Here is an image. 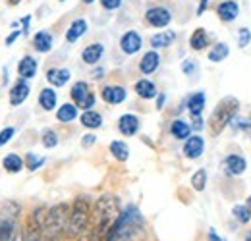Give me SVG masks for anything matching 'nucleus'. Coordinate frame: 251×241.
Returning a JSON list of instances; mask_svg holds the SVG:
<instances>
[{
    "label": "nucleus",
    "instance_id": "obj_44",
    "mask_svg": "<svg viewBox=\"0 0 251 241\" xmlns=\"http://www.w3.org/2000/svg\"><path fill=\"white\" fill-rule=\"evenodd\" d=\"M207 241H224V240L220 238L217 228H209V230H207Z\"/></svg>",
    "mask_w": 251,
    "mask_h": 241
},
{
    "label": "nucleus",
    "instance_id": "obj_1",
    "mask_svg": "<svg viewBox=\"0 0 251 241\" xmlns=\"http://www.w3.org/2000/svg\"><path fill=\"white\" fill-rule=\"evenodd\" d=\"M147 236V220L135 205L124 207L110 226L104 241H141Z\"/></svg>",
    "mask_w": 251,
    "mask_h": 241
},
{
    "label": "nucleus",
    "instance_id": "obj_41",
    "mask_svg": "<svg viewBox=\"0 0 251 241\" xmlns=\"http://www.w3.org/2000/svg\"><path fill=\"white\" fill-rule=\"evenodd\" d=\"M100 6L108 12H112V10H118L122 6V0H100Z\"/></svg>",
    "mask_w": 251,
    "mask_h": 241
},
{
    "label": "nucleus",
    "instance_id": "obj_43",
    "mask_svg": "<svg viewBox=\"0 0 251 241\" xmlns=\"http://www.w3.org/2000/svg\"><path fill=\"white\" fill-rule=\"evenodd\" d=\"M95 143H97V135H95V133H87V135H83V139H81V147H83V149L93 147Z\"/></svg>",
    "mask_w": 251,
    "mask_h": 241
},
{
    "label": "nucleus",
    "instance_id": "obj_29",
    "mask_svg": "<svg viewBox=\"0 0 251 241\" xmlns=\"http://www.w3.org/2000/svg\"><path fill=\"white\" fill-rule=\"evenodd\" d=\"M77 118H79V112H77V106L74 102H64L62 106H58V110H56V120L60 123H72Z\"/></svg>",
    "mask_w": 251,
    "mask_h": 241
},
{
    "label": "nucleus",
    "instance_id": "obj_45",
    "mask_svg": "<svg viewBox=\"0 0 251 241\" xmlns=\"http://www.w3.org/2000/svg\"><path fill=\"white\" fill-rule=\"evenodd\" d=\"M20 35H22L20 31H14L12 35H8V37H6V41H4V45H6V47H12V45L16 43V39H18Z\"/></svg>",
    "mask_w": 251,
    "mask_h": 241
},
{
    "label": "nucleus",
    "instance_id": "obj_2",
    "mask_svg": "<svg viewBox=\"0 0 251 241\" xmlns=\"http://www.w3.org/2000/svg\"><path fill=\"white\" fill-rule=\"evenodd\" d=\"M120 211H122V201L118 195L114 193L99 195V199L93 203V212H91V226H89L91 241H104Z\"/></svg>",
    "mask_w": 251,
    "mask_h": 241
},
{
    "label": "nucleus",
    "instance_id": "obj_5",
    "mask_svg": "<svg viewBox=\"0 0 251 241\" xmlns=\"http://www.w3.org/2000/svg\"><path fill=\"white\" fill-rule=\"evenodd\" d=\"M238 110H240V100L236 96H224L219 104L213 108L209 123H207L209 129H211V135H215V137L220 135L228 127L232 118L238 114Z\"/></svg>",
    "mask_w": 251,
    "mask_h": 241
},
{
    "label": "nucleus",
    "instance_id": "obj_35",
    "mask_svg": "<svg viewBox=\"0 0 251 241\" xmlns=\"http://www.w3.org/2000/svg\"><path fill=\"white\" fill-rule=\"evenodd\" d=\"M24 160H25V168H27V170H31V172L39 170V168H41V166L47 162V158H43V156H37L35 152H27Z\"/></svg>",
    "mask_w": 251,
    "mask_h": 241
},
{
    "label": "nucleus",
    "instance_id": "obj_26",
    "mask_svg": "<svg viewBox=\"0 0 251 241\" xmlns=\"http://www.w3.org/2000/svg\"><path fill=\"white\" fill-rule=\"evenodd\" d=\"M170 135L176 139V141H186L189 135L193 133L191 131V125H189L186 120H182V118H176V120H172L170 123Z\"/></svg>",
    "mask_w": 251,
    "mask_h": 241
},
{
    "label": "nucleus",
    "instance_id": "obj_49",
    "mask_svg": "<svg viewBox=\"0 0 251 241\" xmlns=\"http://www.w3.org/2000/svg\"><path fill=\"white\" fill-rule=\"evenodd\" d=\"M29 22H31V16H24V20H22V24H24V33L29 31Z\"/></svg>",
    "mask_w": 251,
    "mask_h": 241
},
{
    "label": "nucleus",
    "instance_id": "obj_36",
    "mask_svg": "<svg viewBox=\"0 0 251 241\" xmlns=\"http://www.w3.org/2000/svg\"><path fill=\"white\" fill-rule=\"evenodd\" d=\"M41 141H43V147L45 149H54L58 145V133L54 129H45Z\"/></svg>",
    "mask_w": 251,
    "mask_h": 241
},
{
    "label": "nucleus",
    "instance_id": "obj_20",
    "mask_svg": "<svg viewBox=\"0 0 251 241\" xmlns=\"http://www.w3.org/2000/svg\"><path fill=\"white\" fill-rule=\"evenodd\" d=\"M52 47H54V37H52V33H49V31H37V33L33 35V48H35L37 52L47 54V52L52 50Z\"/></svg>",
    "mask_w": 251,
    "mask_h": 241
},
{
    "label": "nucleus",
    "instance_id": "obj_13",
    "mask_svg": "<svg viewBox=\"0 0 251 241\" xmlns=\"http://www.w3.org/2000/svg\"><path fill=\"white\" fill-rule=\"evenodd\" d=\"M141 127V120L137 114H131V112H126L118 118V131L124 135V137H133Z\"/></svg>",
    "mask_w": 251,
    "mask_h": 241
},
{
    "label": "nucleus",
    "instance_id": "obj_31",
    "mask_svg": "<svg viewBox=\"0 0 251 241\" xmlns=\"http://www.w3.org/2000/svg\"><path fill=\"white\" fill-rule=\"evenodd\" d=\"M79 121L87 129H99L102 125V116L97 110H83V114L79 116Z\"/></svg>",
    "mask_w": 251,
    "mask_h": 241
},
{
    "label": "nucleus",
    "instance_id": "obj_25",
    "mask_svg": "<svg viewBox=\"0 0 251 241\" xmlns=\"http://www.w3.org/2000/svg\"><path fill=\"white\" fill-rule=\"evenodd\" d=\"M58 104V95L52 87H45L39 93V106L45 110V112H52Z\"/></svg>",
    "mask_w": 251,
    "mask_h": 241
},
{
    "label": "nucleus",
    "instance_id": "obj_15",
    "mask_svg": "<svg viewBox=\"0 0 251 241\" xmlns=\"http://www.w3.org/2000/svg\"><path fill=\"white\" fill-rule=\"evenodd\" d=\"M217 16H219L220 22L224 24H230L234 22L238 16H240V6L236 0H224L217 6Z\"/></svg>",
    "mask_w": 251,
    "mask_h": 241
},
{
    "label": "nucleus",
    "instance_id": "obj_21",
    "mask_svg": "<svg viewBox=\"0 0 251 241\" xmlns=\"http://www.w3.org/2000/svg\"><path fill=\"white\" fill-rule=\"evenodd\" d=\"M72 79V72L68 68H50L47 72V81L52 85V87H64L68 85V81Z\"/></svg>",
    "mask_w": 251,
    "mask_h": 241
},
{
    "label": "nucleus",
    "instance_id": "obj_53",
    "mask_svg": "<svg viewBox=\"0 0 251 241\" xmlns=\"http://www.w3.org/2000/svg\"><path fill=\"white\" fill-rule=\"evenodd\" d=\"M12 241H24V234H20V232H18V236H16Z\"/></svg>",
    "mask_w": 251,
    "mask_h": 241
},
{
    "label": "nucleus",
    "instance_id": "obj_18",
    "mask_svg": "<svg viewBox=\"0 0 251 241\" xmlns=\"http://www.w3.org/2000/svg\"><path fill=\"white\" fill-rule=\"evenodd\" d=\"M102 56H104V45L102 43H91L81 50V62L87 66L99 64Z\"/></svg>",
    "mask_w": 251,
    "mask_h": 241
},
{
    "label": "nucleus",
    "instance_id": "obj_9",
    "mask_svg": "<svg viewBox=\"0 0 251 241\" xmlns=\"http://www.w3.org/2000/svg\"><path fill=\"white\" fill-rule=\"evenodd\" d=\"M145 22L155 29H166V25L172 22V12L166 6H151L145 12Z\"/></svg>",
    "mask_w": 251,
    "mask_h": 241
},
{
    "label": "nucleus",
    "instance_id": "obj_47",
    "mask_svg": "<svg viewBox=\"0 0 251 241\" xmlns=\"http://www.w3.org/2000/svg\"><path fill=\"white\" fill-rule=\"evenodd\" d=\"M207 4H209V0H199V6H197V16H203V14H205Z\"/></svg>",
    "mask_w": 251,
    "mask_h": 241
},
{
    "label": "nucleus",
    "instance_id": "obj_57",
    "mask_svg": "<svg viewBox=\"0 0 251 241\" xmlns=\"http://www.w3.org/2000/svg\"><path fill=\"white\" fill-rule=\"evenodd\" d=\"M60 2H64V0H60Z\"/></svg>",
    "mask_w": 251,
    "mask_h": 241
},
{
    "label": "nucleus",
    "instance_id": "obj_55",
    "mask_svg": "<svg viewBox=\"0 0 251 241\" xmlns=\"http://www.w3.org/2000/svg\"><path fill=\"white\" fill-rule=\"evenodd\" d=\"M246 205H248V209H250V211H251V195H250V197H248V201H246Z\"/></svg>",
    "mask_w": 251,
    "mask_h": 241
},
{
    "label": "nucleus",
    "instance_id": "obj_12",
    "mask_svg": "<svg viewBox=\"0 0 251 241\" xmlns=\"http://www.w3.org/2000/svg\"><path fill=\"white\" fill-rule=\"evenodd\" d=\"M100 98L110 104V106H116V104H122L126 98H127V91L124 85H104L100 89Z\"/></svg>",
    "mask_w": 251,
    "mask_h": 241
},
{
    "label": "nucleus",
    "instance_id": "obj_11",
    "mask_svg": "<svg viewBox=\"0 0 251 241\" xmlns=\"http://www.w3.org/2000/svg\"><path fill=\"white\" fill-rule=\"evenodd\" d=\"M184 156L189 160H197L203 156L205 152V139L201 135H189L188 139L184 141V147H182Z\"/></svg>",
    "mask_w": 251,
    "mask_h": 241
},
{
    "label": "nucleus",
    "instance_id": "obj_16",
    "mask_svg": "<svg viewBox=\"0 0 251 241\" xmlns=\"http://www.w3.org/2000/svg\"><path fill=\"white\" fill-rule=\"evenodd\" d=\"M211 43H213V39H211L209 31L203 29V27H197L191 33V37H189V48L195 50V52H201V50L209 48Z\"/></svg>",
    "mask_w": 251,
    "mask_h": 241
},
{
    "label": "nucleus",
    "instance_id": "obj_3",
    "mask_svg": "<svg viewBox=\"0 0 251 241\" xmlns=\"http://www.w3.org/2000/svg\"><path fill=\"white\" fill-rule=\"evenodd\" d=\"M91 212H93V201L89 195H77L74 203L70 205V216H68V230L66 240L74 241L81 234L89 232L91 226Z\"/></svg>",
    "mask_w": 251,
    "mask_h": 241
},
{
    "label": "nucleus",
    "instance_id": "obj_24",
    "mask_svg": "<svg viewBox=\"0 0 251 241\" xmlns=\"http://www.w3.org/2000/svg\"><path fill=\"white\" fill-rule=\"evenodd\" d=\"M87 29H89L87 20H83V18L74 20V22L70 24L68 31H66V41H68V43H77V41L87 33Z\"/></svg>",
    "mask_w": 251,
    "mask_h": 241
},
{
    "label": "nucleus",
    "instance_id": "obj_33",
    "mask_svg": "<svg viewBox=\"0 0 251 241\" xmlns=\"http://www.w3.org/2000/svg\"><path fill=\"white\" fill-rule=\"evenodd\" d=\"M232 218L240 224V226H248L251 222V211L248 209L246 203H238L232 207Z\"/></svg>",
    "mask_w": 251,
    "mask_h": 241
},
{
    "label": "nucleus",
    "instance_id": "obj_4",
    "mask_svg": "<svg viewBox=\"0 0 251 241\" xmlns=\"http://www.w3.org/2000/svg\"><path fill=\"white\" fill-rule=\"evenodd\" d=\"M68 216H70L68 203H58L47 209L45 226H43V241H68L66 240Z\"/></svg>",
    "mask_w": 251,
    "mask_h": 241
},
{
    "label": "nucleus",
    "instance_id": "obj_7",
    "mask_svg": "<svg viewBox=\"0 0 251 241\" xmlns=\"http://www.w3.org/2000/svg\"><path fill=\"white\" fill-rule=\"evenodd\" d=\"M70 96H72V102L81 110H93L95 102H97V95L89 87L87 81H75L70 89Z\"/></svg>",
    "mask_w": 251,
    "mask_h": 241
},
{
    "label": "nucleus",
    "instance_id": "obj_39",
    "mask_svg": "<svg viewBox=\"0 0 251 241\" xmlns=\"http://www.w3.org/2000/svg\"><path fill=\"white\" fill-rule=\"evenodd\" d=\"M14 135H16V127H12V125L4 127V129L0 131V147L8 145V143L12 141V137H14Z\"/></svg>",
    "mask_w": 251,
    "mask_h": 241
},
{
    "label": "nucleus",
    "instance_id": "obj_50",
    "mask_svg": "<svg viewBox=\"0 0 251 241\" xmlns=\"http://www.w3.org/2000/svg\"><path fill=\"white\" fill-rule=\"evenodd\" d=\"M74 241H91V238H89V232H85V234H81L79 238H75Z\"/></svg>",
    "mask_w": 251,
    "mask_h": 241
},
{
    "label": "nucleus",
    "instance_id": "obj_17",
    "mask_svg": "<svg viewBox=\"0 0 251 241\" xmlns=\"http://www.w3.org/2000/svg\"><path fill=\"white\" fill-rule=\"evenodd\" d=\"M160 66V54L157 50H147L139 60V72L143 75H153Z\"/></svg>",
    "mask_w": 251,
    "mask_h": 241
},
{
    "label": "nucleus",
    "instance_id": "obj_27",
    "mask_svg": "<svg viewBox=\"0 0 251 241\" xmlns=\"http://www.w3.org/2000/svg\"><path fill=\"white\" fill-rule=\"evenodd\" d=\"M174 41H176V31L166 29V31H160V33H155L149 43H151L153 50H158V48H168Z\"/></svg>",
    "mask_w": 251,
    "mask_h": 241
},
{
    "label": "nucleus",
    "instance_id": "obj_40",
    "mask_svg": "<svg viewBox=\"0 0 251 241\" xmlns=\"http://www.w3.org/2000/svg\"><path fill=\"white\" fill-rule=\"evenodd\" d=\"M197 68H199V66H197V62L191 60V58L182 62V72H184V75H188V77H191V75L197 72Z\"/></svg>",
    "mask_w": 251,
    "mask_h": 241
},
{
    "label": "nucleus",
    "instance_id": "obj_56",
    "mask_svg": "<svg viewBox=\"0 0 251 241\" xmlns=\"http://www.w3.org/2000/svg\"><path fill=\"white\" fill-rule=\"evenodd\" d=\"M81 2H85V4H93L95 0H81Z\"/></svg>",
    "mask_w": 251,
    "mask_h": 241
},
{
    "label": "nucleus",
    "instance_id": "obj_22",
    "mask_svg": "<svg viewBox=\"0 0 251 241\" xmlns=\"http://www.w3.org/2000/svg\"><path fill=\"white\" fill-rule=\"evenodd\" d=\"M205 104H207V96L203 91H195L191 93L186 100V108L189 110L191 116H201L203 110H205Z\"/></svg>",
    "mask_w": 251,
    "mask_h": 241
},
{
    "label": "nucleus",
    "instance_id": "obj_23",
    "mask_svg": "<svg viewBox=\"0 0 251 241\" xmlns=\"http://www.w3.org/2000/svg\"><path fill=\"white\" fill-rule=\"evenodd\" d=\"M37 70H39V62L35 56H24L22 60L18 62V75L22 79H33L37 75Z\"/></svg>",
    "mask_w": 251,
    "mask_h": 241
},
{
    "label": "nucleus",
    "instance_id": "obj_28",
    "mask_svg": "<svg viewBox=\"0 0 251 241\" xmlns=\"http://www.w3.org/2000/svg\"><path fill=\"white\" fill-rule=\"evenodd\" d=\"M2 168H4L8 174H18V172H22V170L25 168V160H24L20 154L12 152V154H6V156L2 158Z\"/></svg>",
    "mask_w": 251,
    "mask_h": 241
},
{
    "label": "nucleus",
    "instance_id": "obj_52",
    "mask_svg": "<svg viewBox=\"0 0 251 241\" xmlns=\"http://www.w3.org/2000/svg\"><path fill=\"white\" fill-rule=\"evenodd\" d=\"M244 241H251V230H246V232H244Z\"/></svg>",
    "mask_w": 251,
    "mask_h": 241
},
{
    "label": "nucleus",
    "instance_id": "obj_14",
    "mask_svg": "<svg viewBox=\"0 0 251 241\" xmlns=\"http://www.w3.org/2000/svg\"><path fill=\"white\" fill-rule=\"evenodd\" d=\"M29 93H31V87H29V83L25 81V79H18L14 85H12V89H10V104L12 106H20V104H24L25 100H27V96H29Z\"/></svg>",
    "mask_w": 251,
    "mask_h": 241
},
{
    "label": "nucleus",
    "instance_id": "obj_38",
    "mask_svg": "<svg viewBox=\"0 0 251 241\" xmlns=\"http://www.w3.org/2000/svg\"><path fill=\"white\" fill-rule=\"evenodd\" d=\"M251 43V31L248 27H240L238 29V47L240 48H246Z\"/></svg>",
    "mask_w": 251,
    "mask_h": 241
},
{
    "label": "nucleus",
    "instance_id": "obj_6",
    "mask_svg": "<svg viewBox=\"0 0 251 241\" xmlns=\"http://www.w3.org/2000/svg\"><path fill=\"white\" fill-rule=\"evenodd\" d=\"M45 207H35L27 216L25 228H24V241H43V226H45Z\"/></svg>",
    "mask_w": 251,
    "mask_h": 241
},
{
    "label": "nucleus",
    "instance_id": "obj_34",
    "mask_svg": "<svg viewBox=\"0 0 251 241\" xmlns=\"http://www.w3.org/2000/svg\"><path fill=\"white\" fill-rule=\"evenodd\" d=\"M207 183H209V174H207L205 168H199L197 172H193V176H191V187L197 193H203L207 189Z\"/></svg>",
    "mask_w": 251,
    "mask_h": 241
},
{
    "label": "nucleus",
    "instance_id": "obj_51",
    "mask_svg": "<svg viewBox=\"0 0 251 241\" xmlns=\"http://www.w3.org/2000/svg\"><path fill=\"white\" fill-rule=\"evenodd\" d=\"M244 133L251 139V116H250V123H248V127H246V131H244Z\"/></svg>",
    "mask_w": 251,
    "mask_h": 241
},
{
    "label": "nucleus",
    "instance_id": "obj_19",
    "mask_svg": "<svg viewBox=\"0 0 251 241\" xmlns=\"http://www.w3.org/2000/svg\"><path fill=\"white\" fill-rule=\"evenodd\" d=\"M133 91H135V95H137L139 98H143V100L157 98V95H158L157 85H155L151 79H147V77L137 79V81H135V85H133Z\"/></svg>",
    "mask_w": 251,
    "mask_h": 241
},
{
    "label": "nucleus",
    "instance_id": "obj_54",
    "mask_svg": "<svg viewBox=\"0 0 251 241\" xmlns=\"http://www.w3.org/2000/svg\"><path fill=\"white\" fill-rule=\"evenodd\" d=\"M22 0H8V4H12V6H16V4H20Z\"/></svg>",
    "mask_w": 251,
    "mask_h": 241
},
{
    "label": "nucleus",
    "instance_id": "obj_32",
    "mask_svg": "<svg viewBox=\"0 0 251 241\" xmlns=\"http://www.w3.org/2000/svg\"><path fill=\"white\" fill-rule=\"evenodd\" d=\"M108 149H110V154L114 156V160H118V162H127V158H129V147L126 145L124 141L114 139V141L108 145Z\"/></svg>",
    "mask_w": 251,
    "mask_h": 241
},
{
    "label": "nucleus",
    "instance_id": "obj_48",
    "mask_svg": "<svg viewBox=\"0 0 251 241\" xmlns=\"http://www.w3.org/2000/svg\"><path fill=\"white\" fill-rule=\"evenodd\" d=\"M91 75H93V79H102L104 77V68H95Z\"/></svg>",
    "mask_w": 251,
    "mask_h": 241
},
{
    "label": "nucleus",
    "instance_id": "obj_58",
    "mask_svg": "<svg viewBox=\"0 0 251 241\" xmlns=\"http://www.w3.org/2000/svg\"><path fill=\"white\" fill-rule=\"evenodd\" d=\"M224 241H226V240H224Z\"/></svg>",
    "mask_w": 251,
    "mask_h": 241
},
{
    "label": "nucleus",
    "instance_id": "obj_37",
    "mask_svg": "<svg viewBox=\"0 0 251 241\" xmlns=\"http://www.w3.org/2000/svg\"><path fill=\"white\" fill-rule=\"evenodd\" d=\"M248 123H250V116H240V114H236V116L232 118V121L228 123V127H230L234 133H240V131H246Z\"/></svg>",
    "mask_w": 251,
    "mask_h": 241
},
{
    "label": "nucleus",
    "instance_id": "obj_10",
    "mask_svg": "<svg viewBox=\"0 0 251 241\" xmlns=\"http://www.w3.org/2000/svg\"><path fill=\"white\" fill-rule=\"evenodd\" d=\"M141 47H143V39H141V35L137 31L129 29L120 37V48H122V52L126 56L137 54L141 50Z\"/></svg>",
    "mask_w": 251,
    "mask_h": 241
},
{
    "label": "nucleus",
    "instance_id": "obj_8",
    "mask_svg": "<svg viewBox=\"0 0 251 241\" xmlns=\"http://www.w3.org/2000/svg\"><path fill=\"white\" fill-rule=\"evenodd\" d=\"M222 168H224V174L230 176V178H240L246 174L248 170V160L244 154H238V152H230L224 156L222 160Z\"/></svg>",
    "mask_w": 251,
    "mask_h": 241
},
{
    "label": "nucleus",
    "instance_id": "obj_42",
    "mask_svg": "<svg viewBox=\"0 0 251 241\" xmlns=\"http://www.w3.org/2000/svg\"><path fill=\"white\" fill-rule=\"evenodd\" d=\"M191 131H203V127H205V121H203V118L201 116H191Z\"/></svg>",
    "mask_w": 251,
    "mask_h": 241
},
{
    "label": "nucleus",
    "instance_id": "obj_30",
    "mask_svg": "<svg viewBox=\"0 0 251 241\" xmlns=\"http://www.w3.org/2000/svg\"><path fill=\"white\" fill-rule=\"evenodd\" d=\"M230 56V47L226 45V43H215L211 48H209V60L215 62V64H219V62H224L226 58Z\"/></svg>",
    "mask_w": 251,
    "mask_h": 241
},
{
    "label": "nucleus",
    "instance_id": "obj_46",
    "mask_svg": "<svg viewBox=\"0 0 251 241\" xmlns=\"http://www.w3.org/2000/svg\"><path fill=\"white\" fill-rule=\"evenodd\" d=\"M164 102H166V95H164V93L157 95V110H162V108H164Z\"/></svg>",
    "mask_w": 251,
    "mask_h": 241
}]
</instances>
